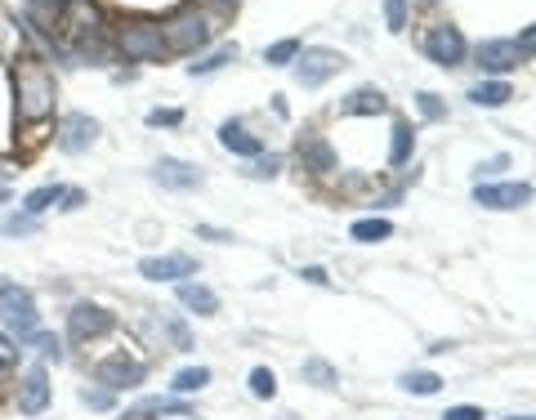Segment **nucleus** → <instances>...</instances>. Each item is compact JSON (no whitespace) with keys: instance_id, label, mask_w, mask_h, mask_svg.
<instances>
[{"instance_id":"1","label":"nucleus","mask_w":536,"mask_h":420,"mask_svg":"<svg viewBox=\"0 0 536 420\" xmlns=\"http://www.w3.org/2000/svg\"><path fill=\"white\" fill-rule=\"evenodd\" d=\"M14 94H18V117L23 121H45L54 112V76L41 63L27 59L14 72Z\"/></svg>"},{"instance_id":"2","label":"nucleus","mask_w":536,"mask_h":420,"mask_svg":"<svg viewBox=\"0 0 536 420\" xmlns=\"http://www.w3.org/2000/svg\"><path fill=\"white\" fill-rule=\"evenodd\" d=\"M0 322H5L9 336L32 340L36 331H41V313H36L32 291H23V286H14V282L0 278Z\"/></svg>"},{"instance_id":"3","label":"nucleus","mask_w":536,"mask_h":420,"mask_svg":"<svg viewBox=\"0 0 536 420\" xmlns=\"http://www.w3.org/2000/svg\"><path fill=\"white\" fill-rule=\"evenodd\" d=\"M161 36H166V50L175 54H193L210 41V27H206V14L197 5H179L175 14L161 23Z\"/></svg>"},{"instance_id":"4","label":"nucleus","mask_w":536,"mask_h":420,"mask_svg":"<svg viewBox=\"0 0 536 420\" xmlns=\"http://www.w3.org/2000/svg\"><path fill=\"white\" fill-rule=\"evenodd\" d=\"M117 50L126 54L130 63H152V59H161V50H166L161 23H152V18H130V23H121V27H117Z\"/></svg>"},{"instance_id":"5","label":"nucleus","mask_w":536,"mask_h":420,"mask_svg":"<svg viewBox=\"0 0 536 420\" xmlns=\"http://www.w3.org/2000/svg\"><path fill=\"white\" fill-rule=\"evenodd\" d=\"M340 68H344V54H335V50H304L300 59H295V81H300L304 90H318V85L331 81Z\"/></svg>"},{"instance_id":"6","label":"nucleus","mask_w":536,"mask_h":420,"mask_svg":"<svg viewBox=\"0 0 536 420\" xmlns=\"http://www.w3.org/2000/svg\"><path fill=\"white\" fill-rule=\"evenodd\" d=\"M420 50H425V59L438 63V68H456V63L465 59V36L456 32V27H429Z\"/></svg>"},{"instance_id":"7","label":"nucleus","mask_w":536,"mask_h":420,"mask_svg":"<svg viewBox=\"0 0 536 420\" xmlns=\"http://www.w3.org/2000/svg\"><path fill=\"white\" fill-rule=\"evenodd\" d=\"M139 273L148 282H184V278H197V260L184 251H166V255H148L139 264Z\"/></svg>"},{"instance_id":"8","label":"nucleus","mask_w":536,"mask_h":420,"mask_svg":"<svg viewBox=\"0 0 536 420\" xmlns=\"http://www.w3.org/2000/svg\"><path fill=\"white\" fill-rule=\"evenodd\" d=\"M103 331H112V313L99 309V304H76V309L67 313V336H72L76 345H90Z\"/></svg>"},{"instance_id":"9","label":"nucleus","mask_w":536,"mask_h":420,"mask_svg":"<svg viewBox=\"0 0 536 420\" xmlns=\"http://www.w3.org/2000/svg\"><path fill=\"white\" fill-rule=\"evenodd\" d=\"M94 139H99V121L85 117V112H67L63 126H59V148L67 157H76V152H90Z\"/></svg>"},{"instance_id":"10","label":"nucleus","mask_w":536,"mask_h":420,"mask_svg":"<svg viewBox=\"0 0 536 420\" xmlns=\"http://www.w3.org/2000/svg\"><path fill=\"white\" fill-rule=\"evenodd\" d=\"M94 376H99V385H103V389H112V394H117V389L143 385V367H139L134 358H126V353H112V358H103Z\"/></svg>"},{"instance_id":"11","label":"nucleus","mask_w":536,"mask_h":420,"mask_svg":"<svg viewBox=\"0 0 536 420\" xmlns=\"http://www.w3.org/2000/svg\"><path fill=\"white\" fill-rule=\"evenodd\" d=\"M474 202L487 206V210H519V206L532 202V188L528 184H478Z\"/></svg>"},{"instance_id":"12","label":"nucleus","mask_w":536,"mask_h":420,"mask_svg":"<svg viewBox=\"0 0 536 420\" xmlns=\"http://www.w3.org/2000/svg\"><path fill=\"white\" fill-rule=\"evenodd\" d=\"M45 407H50V376H45V367H32L23 376V385H18V412L41 416Z\"/></svg>"},{"instance_id":"13","label":"nucleus","mask_w":536,"mask_h":420,"mask_svg":"<svg viewBox=\"0 0 536 420\" xmlns=\"http://www.w3.org/2000/svg\"><path fill=\"white\" fill-rule=\"evenodd\" d=\"M152 179H157L161 188H175V193L201 188V170L188 166V161H179V157H161L157 166H152Z\"/></svg>"},{"instance_id":"14","label":"nucleus","mask_w":536,"mask_h":420,"mask_svg":"<svg viewBox=\"0 0 536 420\" xmlns=\"http://www.w3.org/2000/svg\"><path fill=\"white\" fill-rule=\"evenodd\" d=\"M295 157H300V166L313 170V175H327V170H335L331 143L318 139V135H300V143H295Z\"/></svg>"},{"instance_id":"15","label":"nucleus","mask_w":536,"mask_h":420,"mask_svg":"<svg viewBox=\"0 0 536 420\" xmlns=\"http://www.w3.org/2000/svg\"><path fill=\"white\" fill-rule=\"evenodd\" d=\"M519 45L514 41H483L478 45V68L483 72H510V68H519Z\"/></svg>"},{"instance_id":"16","label":"nucleus","mask_w":536,"mask_h":420,"mask_svg":"<svg viewBox=\"0 0 536 420\" xmlns=\"http://www.w3.org/2000/svg\"><path fill=\"white\" fill-rule=\"evenodd\" d=\"M385 108H389V99L376 90V85H362V90H353L349 99L340 103L344 117H376V112H385Z\"/></svg>"},{"instance_id":"17","label":"nucleus","mask_w":536,"mask_h":420,"mask_svg":"<svg viewBox=\"0 0 536 420\" xmlns=\"http://www.w3.org/2000/svg\"><path fill=\"white\" fill-rule=\"evenodd\" d=\"M219 143H224L228 152H237V157H260L264 152V143L246 126H237V121H224V126H219Z\"/></svg>"},{"instance_id":"18","label":"nucleus","mask_w":536,"mask_h":420,"mask_svg":"<svg viewBox=\"0 0 536 420\" xmlns=\"http://www.w3.org/2000/svg\"><path fill=\"white\" fill-rule=\"evenodd\" d=\"M179 304H184V309H193L197 318H215V313H219V295L210 291V286H201V282H184V286H179Z\"/></svg>"},{"instance_id":"19","label":"nucleus","mask_w":536,"mask_h":420,"mask_svg":"<svg viewBox=\"0 0 536 420\" xmlns=\"http://www.w3.org/2000/svg\"><path fill=\"white\" fill-rule=\"evenodd\" d=\"M143 416H188V403H179V398H143L139 407L126 412V420H143Z\"/></svg>"},{"instance_id":"20","label":"nucleus","mask_w":536,"mask_h":420,"mask_svg":"<svg viewBox=\"0 0 536 420\" xmlns=\"http://www.w3.org/2000/svg\"><path fill=\"white\" fill-rule=\"evenodd\" d=\"M469 99H474L478 108H501V103L514 99V90L505 81H478L474 90H469Z\"/></svg>"},{"instance_id":"21","label":"nucleus","mask_w":536,"mask_h":420,"mask_svg":"<svg viewBox=\"0 0 536 420\" xmlns=\"http://www.w3.org/2000/svg\"><path fill=\"white\" fill-rule=\"evenodd\" d=\"M59 202H63V188L59 184H41V188H32V193L23 197V215H41V210H50Z\"/></svg>"},{"instance_id":"22","label":"nucleus","mask_w":536,"mask_h":420,"mask_svg":"<svg viewBox=\"0 0 536 420\" xmlns=\"http://www.w3.org/2000/svg\"><path fill=\"white\" fill-rule=\"evenodd\" d=\"M411 148H416V135H411L407 121H394V143H389V166H407Z\"/></svg>"},{"instance_id":"23","label":"nucleus","mask_w":536,"mask_h":420,"mask_svg":"<svg viewBox=\"0 0 536 420\" xmlns=\"http://www.w3.org/2000/svg\"><path fill=\"white\" fill-rule=\"evenodd\" d=\"M349 233H353V242H385V237L394 233V224H389V219H358Z\"/></svg>"},{"instance_id":"24","label":"nucleus","mask_w":536,"mask_h":420,"mask_svg":"<svg viewBox=\"0 0 536 420\" xmlns=\"http://www.w3.org/2000/svg\"><path fill=\"white\" fill-rule=\"evenodd\" d=\"M402 389H407V394L429 398V394H438V389H443V380H438L434 371H407V376H402Z\"/></svg>"},{"instance_id":"25","label":"nucleus","mask_w":536,"mask_h":420,"mask_svg":"<svg viewBox=\"0 0 536 420\" xmlns=\"http://www.w3.org/2000/svg\"><path fill=\"white\" fill-rule=\"evenodd\" d=\"M233 59H237V45H224V50L206 54L201 63H188V76H210V72H219L224 63H233Z\"/></svg>"},{"instance_id":"26","label":"nucleus","mask_w":536,"mask_h":420,"mask_svg":"<svg viewBox=\"0 0 536 420\" xmlns=\"http://www.w3.org/2000/svg\"><path fill=\"white\" fill-rule=\"evenodd\" d=\"M206 385H210V371H206V367H184V371L175 376V389H179V394H197V389H206Z\"/></svg>"},{"instance_id":"27","label":"nucleus","mask_w":536,"mask_h":420,"mask_svg":"<svg viewBox=\"0 0 536 420\" xmlns=\"http://www.w3.org/2000/svg\"><path fill=\"white\" fill-rule=\"evenodd\" d=\"M304 380H309V385H318V389H331V385H335V371H331V362L309 358V362H304Z\"/></svg>"},{"instance_id":"28","label":"nucleus","mask_w":536,"mask_h":420,"mask_svg":"<svg viewBox=\"0 0 536 420\" xmlns=\"http://www.w3.org/2000/svg\"><path fill=\"white\" fill-rule=\"evenodd\" d=\"M300 59V41H277V45H268V54H264V63H273V68H286V63H295Z\"/></svg>"},{"instance_id":"29","label":"nucleus","mask_w":536,"mask_h":420,"mask_svg":"<svg viewBox=\"0 0 536 420\" xmlns=\"http://www.w3.org/2000/svg\"><path fill=\"white\" fill-rule=\"evenodd\" d=\"M416 103H420V117H425V121H443V117H447V103L438 99V94L420 90V94H416Z\"/></svg>"},{"instance_id":"30","label":"nucleus","mask_w":536,"mask_h":420,"mask_svg":"<svg viewBox=\"0 0 536 420\" xmlns=\"http://www.w3.org/2000/svg\"><path fill=\"white\" fill-rule=\"evenodd\" d=\"M251 394H255V398H273V394H277V376H273L268 367H255V371H251Z\"/></svg>"},{"instance_id":"31","label":"nucleus","mask_w":536,"mask_h":420,"mask_svg":"<svg viewBox=\"0 0 536 420\" xmlns=\"http://www.w3.org/2000/svg\"><path fill=\"white\" fill-rule=\"evenodd\" d=\"M81 403L90 407V412H108V407L117 403V394H112V389H81Z\"/></svg>"},{"instance_id":"32","label":"nucleus","mask_w":536,"mask_h":420,"mask_svg":"<svg viewBox=\"0 0 536 420\" xmlns=\"http://www.w3.org/2000/svg\"><path fill=\"white\" fill-rule=\"evenodd\" d=\"M385 23L389 32H407V0H385Z\"/></svg>"},{"instance_id":"33","label":"nucleus","mask_w":536,"mask_h":420,"mask_svg":"<svg viewBox=\"0 0 536 420\" xmlns=\"http://www.w3.org/2000/svg\"><path fill=\"white\" fill-rule=\"evenodd\" d=\"M277 170H282V157H277V152H268V157H255V166L246 170V175H251V179H273Z\"/></svg>"},{"instance_id":"34","label":"nucleus","mask_w":536,"mask_h":420,"mask_svg":"<svg viewBox=\"0 0 536 420\" xmlns=\"http://www.w3.org/2000/svg\"><path fill=\"white\" fill-rule=\"evenodd\" d=\"M32 345L41 349L45 358H54V362L63 358V349H59V336H50V331H36V336H32Z\"/></svg>"},{"instance_id":"35","label":"nucleus","mask_w":536,"mask_h":420,"mask_svg":"<svg viewBox=\"0 0 536 420\" xmlns=\"http://www.w3.org/2000/svg\"><path fill=\"white\" fill-rule=\"evenodd\" d=\"M179 121H184L179 108H152L148 112V126H179Z\"/></svg>"},{"instance_id":"36","label":"nucleus","mask_w":536,"mask_h":420,"mask_svg":"<svg viewBox=\"0 0 536 420\" xmlns=\"http://www.w3.org/2000/svg\"><path fill=\"white\" fill-rule=\"evenodd\" d=\"M14 362H18V340L0 331V371H9V367H14Z\"/></svg>"},{"instance_id":"37","label":"nucleus","mask_w":536,"mask_h":420,"mask_svg":"<svg viewBox=\"0 0 536 420\" xmlns=\"http://www.w3.org/2000/svg\"><path fill=\"white\" fill-rule=\"evenodd\" d=\"M32 228H36V215H9V219H5V233H9V237L32 233Z\"/></svg>"},{"instance_id":"38","label":"nucleus","mask_w":536,"mask_h":420,"mask_svg":"<svg viewBox=\"0 0 536 420\" xmlns=\"http://www.w3.org/2000/svg\"><path fill=\"white\" fill-rule=\"evenodd\" d=\"M81 206H85L81 188H63V210H81Z\"/></svg>"},{"instance_id":"39","label":"nucleus","mask_w":536,"mask_h":420,"mask_svg":"<svg viewBox=\"0 0 536 420\" xmlns=\"http://www.w3.org/2000/svg\"><path fill=\"white\" fill-rule=\"evenodd\" d=\"M166 331H170V336H175V345H179V349H188V345H193V340H188V327H184V322H166Z\"/></svg>"},{"instance_id":"40","label":"nucleus","mask_w":536,"mask_h":420,"mask_svg":"<svg viewBox=\"0 0 536 420\" xmlns=\"http://www.w3.org/2000/svg\"><path fill=\"white\" fill-rule=\"evenodd\" d=\"M443 420H483V412H478V407H452Z\"/></svg>"},{"instance_id":"41","label":"nucleus","mask_w":536,"mask_h":420,"mask_svg":"<svg viewBox=\"0 0 536 420\" xmlns=\"http://www.w3.org/2000/svg\"><path fill=\"white\" fill-rule=\"evenodd\" d=\"M514 45H519V54H536V23H532L528 32H523V36H519V41H514Z\"/></svg>"},{"instance_id":"42","label":"nucleus","mask_w":536,"mask_h":420,"mask_svg":"<svg viewBox=\"0 0 536 420\" xmlns=\"http://www.w3.org/2000/svg\"><path fill=\"white\" fill-rule=\"evenodd\" d=\"M197 237H210V242H233V233H224V228H197Z\"/></svg>"},{"instance_id":"43","label":"nucleus","mask_w":536,"mask_h":420,"mask_svg":"<svg viewBox=\"0 0 536 420\" xmlns=\"http://www.w3.org/2000/svg\"><path fill=\"white\" fill-rule=\"evenodd\" d=\"M304 282H313V286H327L331 278H327V269H318V264H313V269H304Z\"/></svg>"},{"instance_id":"44","label":"nucleus","mask_w":536,"mask_h":420,"mask_svg":"<svg viewBox=\"0 0 536 420\" xmlns=\"http://www.w3.org/2000/svg\"><path fill=\"white\" fill-rule=\"evenodd\" d=\"M478 170H483V175H496V170H505V157H492L487 166H478Z\"/></svg>"},{"instance_id":"45","label":"nucleus","mask_w":536,"mask_h":420,"mask_svg":"<svg viewBox=\"0 0 536 420\" xmlns=\"http://www.w3.org/2000/svg\"><path fill=\"white\" fill-rule=\"evenodd\" d=\"M215 5H219V9H233V5H237V0H215Z\"/></svg>"},{"instance_id":"46","label":"nucleus","mask_w":536,"mask_h":420,"mask_svg":"<svg viewBox=\"0 0 536 420\" xmlns=\"http://www.w3.org/2000/svg\"><path fill=\"white\" fill-rule=\"evenodd\" d=\"M510 420H536V416H510Z\"/></svg>"},{"instance_id":"47","label":"nucleus","mask_w":536,"mask_h":420,"mask_svg":"<svg viewBox=\"0 0 536 420\" xmlns=\"http://www.w3.org/2000/svg\"><path fill=\"white\" fill-rule=\"evenodd\" d=\"M5 197H9V193H5V188H0V202H5Z\"/></svg>"},{"instance_id":"48","label":"nucleus","mask_w":536,"mask_h":420,"mask_svg":"<svg viewBox=\"0 0 536 420\" xmlns=\"http://www.w3.org/2000/svg\"><path fill=\"white\" fill-rule=\"evenodd\" d=\"M45 5H59V0H45Z\"/></svg>"}]
</instances>
